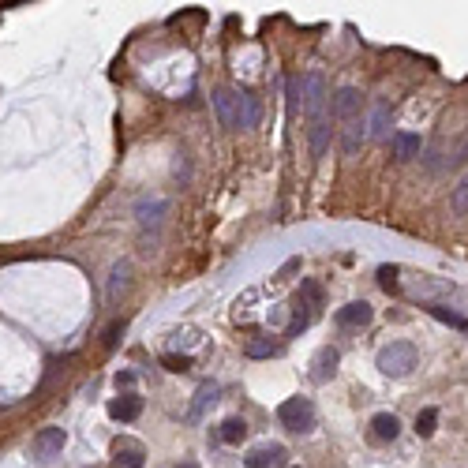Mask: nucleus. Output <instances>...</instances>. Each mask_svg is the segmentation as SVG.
<instances>
[{"label":"nucleus","instance_id":"393cba45","mask_svg":"<svg viewBox=\"0 0 468 468\" xmlns=\"http://www.w3.org/2000/svg\"><path fill=\"white\" fill-rule=\"evenodd\" d=\"M398 274H401V266H378V285H382L386 292H401Z\"/></svg>","mask_w":468,"mask_h":468},{"label":"nucleus","instance_id":"412c9836","mask_svg":"<svg viewBox=\"0 0 468 468\" xmlns=\"http://www.w3.org/2000/svg\"><path fill=\"white\" fill-rule=\"evenodd\" d=\"M128 274H131L128 263H120V266L113 270V281H109V300H116L124 289H128Z\"/></svg>","mask_w":468,"mask_h":468},{"label":"nucleus","instance_id":"f257e3e1","mask_svg":"<svg viewBox=\"0 0 468 468\" xmlns=\"http://www.w3.org/2000/svg\"><path fill=\"white\" fill-rule=\"evenodd\" d=\"M334 120L341 124V154L352 157L363 142V94L356 86H345L334 98Z\"/></svg>","mask_w":468,"mask_h":468},{"label":"nucleus","instance_id":"2eb2a0df","mask_svg":"<svg viewBox=\"0 0 468 468\" xmlns=\"http://www.w3.org/2000/svg\"><path fill=\"white\" fill-rule=\"evenodd\" d=\"M424 311H427V315H434V319H439V322H446V326H454V330H465V334H468V319H465V315L450 311V307H442V304H431V300H427V304H424Z\"/></svg>","mask_w":468,"mask_h":468},{"label":"nucleus","instance_id":"0eeeda50","mask_svg":"<svg viewBox=\"0 0 468 468\" xmlns=\"http://www.w3.org/2000/svg\"><path fill=\"white\" fill-rule=\"evenodd\" d=\"M337 348H330V345H322L319 352L311 356V382H326V378H334V371H337Z\"/></svg>","mask_w":468,"mask_h":468},{"label":"nucleus","instance_id":"dca6fc26","mask_svg":"<svg viewBox=\"0 0 468 468\" xmlns=\"http://www.w3.org/2000/svg\"><path fill=\"white\" fill-rule=\"evenodd\" d=\"M367 128H371V139H386L390 135V101H378Z\"/></svg>","mask_w":468,"mask_h":468},{"label":"nucleus","instance_id":"a211bd4d","mask_svg":"<svg viewBox=\"0 0 468 468\" xmlns=\"http://www.w3.org/2000/svg\"><path fill=\"white\" fill-rule=\"evenodd\" d=\"M244 439H248V424H244L240 416H233V419H225V424H221V442H229V446H240Z\"/></svg>","mask_w":468,"mask_h":468},{"label":"nucleus","instance_id":"f8f14e48","mask_svg":"<svg viewBox=\"0 0 468 468\" xmlns=\"http://www.w3.org/2000/svg\"><path fill=\"white\" fill-rule=\"evenodd\" d=\"M371 434H375L378 442H393L401 434V424H398V416L393 412H378L375 419H371Z\"/></svg>","mask_w":468,"mask_h":468},{"label":"nucleus","instance_id":"b1692460","mask_svg":"<svg viewBox=\"0 0 468 468\" xmlns=\"http://www.w3.org/2000/svg\"><path fill=\"white\" fill-rule=\"evenodd\" d=\"M213 401H218V386H213V382L199 386V393H195V408H192V419L199 416V412L206 408V404H213Z\"/></svg>","mask_w":468,"mask_h":468},{"label":"nucleus","instance_id":"c85d7f7f","mask_svg":"<svg viewBox=\"0 0 468 468\" xmlns=\"http://www.w3.org/2000/svg\"><path fill=\"white\" fill-rule=\"evenodd\" d=\"M120 330H124V326H109V337H105V345H109V348L116 345V334H120Z\"/></svg>","mask_w":468,"mask_h":468},{"label":"nucleus","instance_id":"f3484780","mask_svg":"<svg viewBox=\"0 0 468 468\" xmlns=\"http://www.w3.org/2000/svg\"><path fill=\"white\" fill-rule=\"evenodd\" d=\"M326 139H330V120H326V113H322L311 120V154L315 157L326 154Z\"/></svg>","mask_w":468,"mask_h":468},{"label":"nucleus","instance_id":"4be33fe9","mask_svg":"<svg viewBox=\"0 0 468 468\" xmlns=\"http://www.w3.org/2000/svg\"><path fill=\"white\" fill-rule=\"evenodd\" d=\"M450 206H454V213H461V218L468 213V172L461 177V184L454 187V195H450Z\"/></svg>","mask_w":468,"mask_h":468},{"label":"nucleus","instance_id":"c756f323","mask_svg":"<svg viewBox=\"0 0 468 468\" xmlns=\"http://www.w3.org/2000/svg\"><path fill=\"white\" fill-rule=\"evenodd\" d=\"M177 468H199V465H195V461H184V465H177Z\"/></svg>","mask_w":468,"mask_h":468},{"label":"nucleus","instance_id":"1a4fd4ad","mask_svg":"<svg viewBox=\"0 0 468 468\" xmlns=\"http://www.w3.org/2000/svg\"><path fill=\"white\" fill-rule=\"evenodd\" d=\"M259 116H263L259 98H251V94H236V128H255Z\"/></svg>","mask_w":468,"mask_h":468},{"label":"nucleus","instance_id":"9d476101","mask_svg":"<svg viewBox=\"0 0 468 468\" xmlns=\"http://www.w3.org/2000/svg\"><path fill=\"white\" fill-rule=\"evenodd\" d=\"M142 412V398H135V393H124V398L109 401V416L120 419V424H131V419H139Z\"/></svg>","mask_w":468,"mask_h":468},{"label":"nucleus","instance_id":"5701e85b","mask_svg":"<svg viewBox=\"0 0 468 468\" xmlns=\"http://www.w3.org/2000/svg\"><path fill=\"white\" fill-rule=\"evenodd\" d=\"M169 210V203L165 199H157V203H142L139 206V221L142 225H150V221H161V213Z\"/></svg>","mask_w":468,"mask_h":468},{"label":"nucleus","instance_id":"a878e982","mask_svg":"<svg viewBox=\"0 0 468 468\" xmlns=\"http://www.w3.org/2000/svg\"><path fill=\"white\" fill-rule=\"evenodd\" d=\"M300 300H307L311 307H319L322 304V289L315 281H304V285H300Z\"/></svg>","mask_w":468,"mask_h":468},{"label":"nucleus","instance_id":"bb28decb","mask_svg":"<svg viewBox=\"0 0 468 468\" xmlns=\"http://www.w3.org/2000/svg\"><path fill=\"white\" fill-rule=\"evenodd\" d=\"M161 363H165V371H187V367H192L187 356H161Z\"/></svg>","mask_w":468,"mask_h":468},{"label":"nucleus","instance_id":"39448f33","mask_svg":"<svg viewBox=\"0 0 468 468\" xmlns=\"http://www.w3.org/2000/svg\"><path fill=\"white\" fill-rule=\"evenodd\" d=\"M64 442H68L64 427H42V431L34 434V442H30V450H34L38 461H49V457H57L60 450H64Z\"/></svg>","mask_w":468,"mask_h":468},{"label":"nucleus","instance_id":"423d86ee","mask_svg":"<svg viewBox=\"0 0 468 468\" xmlns=\"http://www.w3.org/2000/svg\"><path fill=\"white\" fill-rule=\"evenodd\" d=\"M113 461H116V468H142L146 465V450L139 446L135 439H116L113 442Z\"/></svg>","mask_w":468,"mask_h":468},{"label":"nucleus","instance_id":"9b49d317","mask_svg":"<svg viewBox=\"0 0 468 468\" xmlns=\"http://www.w3.org/2000/svg\"><path fill=\"white\" fill-rule=\"evenodd\" d=\"M371 315H375V311H371V304L356 300V304H345V307L337 311V322H341V326H367Z\"/></svg>","mask_w":468,"mask_h":468},{"label":"nucleus","instance_id":"20e7f679","mask_svg":"<svg viewBox=\"0 0 468 468\" xmlns=\"http://www.w3.org/2000/svg\"><path fill=\"white\" fill-rule=\"evenodd\" d=\"M300 105H304V113L311 116H322V105H326V83H322L319 71H311V75L300 79Z\"/></svg>","mask_w":468,"mask_h":468},{"label":"nucleus","instance_id":"7ed1b4c3","mask_svg":"<svg viewBox=\"0 0 468 468\" xmlns=\"http://www.w3.org/2000/svg\"><path fill=\"white\" fill-rule=\"evenodd\" d=\"M277 419H281L289 431H296V434H307L315 427V404L307 401V398H289L277 408Z\"/></svg>","mask_w":468,"mask_h":468},{"label":"nucleus","instance_id":"4468645a","mask_svg":"<svg viewBox=\"0 0 468 468\" xmlns=\"http://www.w3.org/2000/svg\"><path fill=\"white\" fill-rule=\"evenodd\" d=\"M393 157H398V161H412V157H419V135H408V131L393 135Z\"/></svg>","mask_w":468,"mask_h":468},{"label":"nucleus","instance_id":"6ab92c4d","mask_svg":"<svg viewBox=\"0 0 468 468\" xmlns=\"http://www.w3.org/2000/svg\"><path fill=\"white\" fill-rule=\"evenodd\" d=\"M244 352H248L251 360H263V356H277V341H270V337H251L248 345H244Z\"/></svg>","mask_w":468,"mask_h":468},{"label":"nucleus","instance_id":"aec40b11","mask_svg":"<svg viewBox=\"0 0 468 468\" xmlns=\"http://www.w3.org/2000/svg\"><path fill=\"white\" fill-rule=\"evenodd\" d=\"M434 424H439V408H419V416H416V434H419V439H431V434H434Z\"/></svg>","mask_w":468,"mask_h":468},{"label":"nucleus","instance_id":"ddd939ff","mask_svg":"<svg viewBox=\"0 0 468 468\" xmlns=\"http://www.w3.org/2000/svg\"><path fill=\"white\" fill-rule=\"evenodd\" d=\"M213 105H218V116L225 128H236V94L233 90H218L213 94Z\"/></svg>","mask_w":468,"mask_h":468},{"label":"nucleus","instance_id":"6e6552de","mask_svg":"<svg viewBox=\"0 0 468 468\" xmlns=\"http://www.w3.org/2000/svg\"><path fill=\"white\" fill-rule=\"evenodd\" d=\"M248 468H270V465H281L285 461V446L281 442H266V446H255L248 457Z\"/></svg>","mask_w":468,"mask_h":468},{"label":"nucleus","instance_id":"cd10ccee","mask_svg":"<svg viewBox=\"0 0 468 468\" xmlns=\"http://www.w3.org/2000/svg\"><path fill=\"white\" fill-rule=\"evenodd\" d=\"M135 382V371H120V375H116V386H131Z\"/></svg>","mask_w":468,"mask_h":468},{"label":"nucleus","instance_id":"f03ea898","mask_svg":"<svg viewBox=\"0 0 468 468\" xmlns=\"http://www.w3.org/2000/svg\"><path fill=\"white\" fill-rule=\"evenodd\" d=\"M416 360H419V352H416V345L412 341H390V345L378 352V371L382 375H390V378H404L412 367H416Z\"/></svg>","mask_w":468,"mask_h":468}]
</instances>
